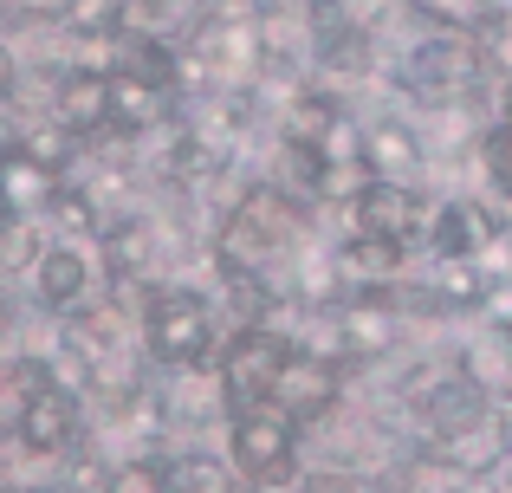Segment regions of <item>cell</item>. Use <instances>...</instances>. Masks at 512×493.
Masks as SVG:
<instances>
[{
    "label": "cell",
    "mask_w": 512,
    "mask_h": 493,
    "mask_svg": "<svg viewBox=\"0 0 512 493\" xmlns=\"http://www.w3.org/2000/svg\"><path fill=\"white\" fill-rule=\"evenodd\" d=\"M506 130H512V85H506Z\"/></svg>",
    "instance_id": "obj_4"
},
{
    "label": "cell",
    "mask_w": 512,
    "mask_h": 493,
    "mask_svg": "<svg viewBox=\"0 0 512 493\" xmlns=\"http://www.w3.org/2000/svg\"><path fill=\"white\" fill-rule=\"evenodd\" d=\"M20 7H46V13H65L72 0H20Z\"/></svg>",
    "instance_id": "obj_3"
},
{
    "label": "cell",
    "mask_w": 512,
    "mask_h": 493,
    "mask_svg": "<svg viewBox=\"0 0 512 493\" xmlns=\"http://www.w3.org/2000/svg\"><path fill=\"white\" fill-rule=\"evenodd\" d=\"M428 7H435V13H448V20H461V13H474L480 0H428Z\"/></svg>",
    "instance_id": "obj_2"
},
{
    "label": "cell",
    "mask_w": 512,
    "mask_h": 493,
    "mask_svg": "<svg viewBox=\"0 0 512 493\" xmlns=\"http://www.w3.org/2000/svg\"><path fill=\"white\" fill-rule=\"evenodd\" d=\"M46 292H52V299H72V292H78V266H72V253L46 266Z\"/></svg>",
    "instance_id": "obj_1"
}]
</instances>
